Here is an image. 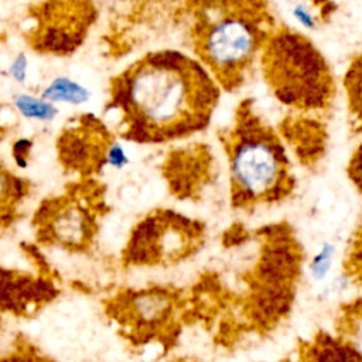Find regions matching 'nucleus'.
I'll return each instance as SVG.
<instances>
[{
  "label": "nucleus",
  "mask_w": 362,
  "mask_h": 362,
  "mask_svg": "<svg viewBox=\"0 0 362 362\" xmlns=\"http://www.w3.org/2000/svg\"><path fill=\"white\" fill-rule=\"evenodd\" d=\"M222 89L191 54L153 49L110 76L103 112L120 140L158 146L187 140L212 122Z\"/></svg>",
  "instance_id": "nucleus-1"
},
{
  "label": "nucleus",
  "mask_w": 362,
  "mask_h": 362,
  "mask_svg": "<svg viewBox=\"0 0 362 362\" xmlns=\"http://www.w3.org/2000/svg\"><path fill=\"white\" fill-rule=\"evenodd\" d=\"M175 21L184 41L221 89H242L280 24L272 0H182Z\"/></svg>",
  "instance_id": "nucleus-2"
},
{
  "label": "nucleus",
  "mask_w": 362,
  "mask_h": 362,
  "mask_svg": "<svg viewBox=\"0 0 362 362\" xmlns=\"http://www.w3.org/2000/svg\"><path fill=\"white\" fill-rule=\"evenodd\" d=\"M223 148L230 205L235 209H250L286 198L294 178L286 144L259 110L253 98L238 102L229 124L216 133Z\"/></svg>",
  "instance_id": "nucleus-3"
},
{
  "label": "nucleus",
  "mask_w": 362,
  "mask_h": 362,
  "mask_svg": "<svg viewBox=\"0 0 362 362\" xmlns=\"http://www.w3.org/2000/svg\"><path fill=\"white\" fill-rule=\"evenodd\" d=\"M259 69L270 93L291 112H324L337 98L338 83L325 55L310 37L286 23L267 40Z\"/></svg>",
  "instance_id": "nucleus-4"
},
{
  "label": "nucleus",
  "mask_w": 362,
  "mask_h": 362,
  "mask_svg": "<svg viewBox=\"0 0 362 362\" xmlns=\"http://www.w3.org/2000/svg\"><path fill=\"white\" fill-rule=\"evenodd\" d=\"M106 192L99 178H74L59 194L44 197L30 222L35 243L69 255L89 253L109 212Z\"/></svg>",
  "instance_id": "nucleus-5"
},
{
  "label": "nucleus",
  "mask_w": 362,
  "mask_h": 362,
  "mask_svg": "<svg viewBox=\"0 0 362 362\" xmlns=\"http://www.w3.org/2000/svg\"><path fill=\"white\" fill-rule=\"evenodd\" d=\"M206 228L201 219L173 208H153L130 228L120 250L122 269L174 267L201 250Z\"/></svg>",
  "instance_id": "nucleus-6"
},
{
  "label": "nucleus",
  "mask_w": 362,
  "mask_h": 362,
  "mask_svg": "<svg viewBox=\"0 0 362 362\" xmlns=\"http://www.w3.org/2000/svg\"><path fill=\"white\" fill-rule=\"evenodd\" d=\"M182 291L174 286L120 287L102 300L105 317L132 346L175 344L180 335Z\"/></svg>",
  "instance_id": "nucleus-7"
},
{
  "label": "nucleus",
  "mask_w": 362,
  "mask_h": 362,
  "mask_svg": "<svg viewBox=\"0 0 362 362\" xmlns=\"http://www.w3.org/2000/svg\"><path fill=\"white\" fill-rule=\"evenodd\" d=\"M98 18L95 0H37L24 13L21 37L38 55L68 58L86 42Z\"/></svg>",
  "instance_id": "nucleus-8"
},
{
  "label": "nucleus",
  "mask_w": 362,
  "mask_h": 362,
  "mask_svg": "<svg viewBox=\"0 0 362 362\" xmlns=\"http://www.w3.org/2000/svg\"><path fill=\"white\" fill-rule=\"evenodd\" d=\"M117 141L119 136L102 117L79 113L65 122L55 139L57 161L66 175L98 178L109 167Z\"/></svg>",
  "instance_id": "nucleus-9"
},
{
  "label": "nucleus",
  "mask_w": 362,
  "mask_h": 362,
  "mask_svg": "<svg viewBox=\"0 0 362 362\" xmlns=\"http://www.w3.org/2000/svg\"><path fill=\"white\" fill-rule=\"evenodd\" d=\"M35 267L27 270L0 263V317L28 320L38 315L62 293L59 279L37 243H28Z\"/></svg>",
  "instance_id": "nucleus-10"
},
{
  "label": "nucleus",
  "mask_w": 362,
  "mask_h": 362,
  "mask_svg": "<svg viewBox=\"0 0 362 362\" xmlns=\"http://www.w3.org/2000/svg\"><path fill=\"white\" fill-rule=\"evenodd\" d=\"M160 174L175 199L197 201L215 177V157L202 141L175 146L163 157Z\"/></svg>",
  "instance_id": "nucleus-11"
},
{
  "label": "nucleus",
  "mask_w": 362,
  "mask_h": 362,
  "mask_svg": "<svg viewBox=\"0 0 362 362\" xmlns=\"http://www.w3.org/2000/svg\"><path fill=\"white\" fill-rule=\"evenodd\" d=\"M33 192V181L17 174L0 157V236L20 222Z\"/></svg>",
  "instance_id": "nucleus-12"
},
{
  "label": "nucleus",
  "mask_w": 362,
  "mask_h": 362,
  "mask_svg": "<svg viewBox=\"0 0 362 362\" xmlns=\"http://www.w3.org/2000/svg\"><path fill=\"white\" fill-rule=\"evenodd\" d=\"M280 134L283 140L293 144L297 154L317 156L324 147L327 133L324 124L314 116L308 113L290 112L280 124Z\"/></svg>",
  "instance_id": "nucleus-13"
},
{
  "label": "nucleus",
  "mask_w": 362,
  "mask_h": 362,
  "mask_svg": "<svg viewBox=\"0 0 362 362\" xmlns=\"http://www.w3.org/2000/svg\"><path fill=\"white\" fill-rule=\"evenodd\" d=\"M301 362H362V354L349 342L320 332L301 346Z\"/></svg>",
  "instance_id": "nucleus-14"
},
{
  "label": "nucleus",
  "mask_w": 362,
  "mask_h": 362,
  "mask_svg": "<svg viewBox=\"0 0 362 362\" xmlns=\"http://www.w3.org/2000/svg\"><path fill=\"white\" fill-rule=\"evenodd\" d=\"M342 88L352 123L359 132H362V51L349 59L344 74Z\"/></svg>",
  "instance_id": "nucleus-15"
},
{
  "label": "nucleus",
  "mask_w": 362,
  "mask_h": 362,
  "mask_svg": "<svg viewBox=\"0 0 362 362\" xmlns=\"http://www.w3.org/2000/svg\"><path fill=\"white\" fill-rule=\"evenodd\" d=\"M40 96L52 103L82 105L89 99L90 93L79 82L68 76H57L41 90Z\"/></svg>",
  "instance_id": "nucleus-16"
},
{
  "label": "nucleus",
  "mask_w": 362,
  "mask_h": 362,
  "mask_svg": "<svg viewBox=\"0 0 362 362\" xmlns=\"http://www.w3.org/2000/svg\"><path fill=\"white\" fill-rule=\"evenodd\" d=\"M8 345L7 351L0 355V362H57L23 332L16 334Z\"/></svg>",
  "instance_id": "nucleus-17"
},
{
  "label": "nucleus",
  "mask_w": 362,
  "mask_h": 362,
  "mask_svg": "<svg viewBox=\"0 0 362 362\" xmlns=\"http://www.w3.org/2000/svg\"><path fill=\"white\" fill-rule=\"evenodd\" d=\"M13 102H14L16 112L20 116L30 119V120L52 122L59 113V109L55 106V103H52L41 96L20 93L14 98Z\"/></svg>",
  "instance_id": "nucleus-18"
},
{
  "label": "nucleus",
  "mask_w": 362,
  "mask_h": 362,
  "mask_svg": "<svg viewBox=\"0 0 362 362\" xmlns=\"http://www.w3.org/2000/svg\"><path fill=\"white\" fill-rule=\"evenodd\" d=\"M34 144H35L34 139L25 137V136L16 137L11 141L10 156H11V160H13L16 168H18V170L28 168V165L31 163V156H33Z\"/></svg>",
  "instance_id": "nucleus-19"
},
{
  "label": "nucleus",
  "mask_w": 362,
  "mask_h": 362,
  "mask_svg": "<svg viewBox=\"0 0 362 362\" xmlns=\"http://www.w3.org/2000/svg\"><path fill=\"white\" fill-rule=\"evenodd\" d=\"M348 177L362 194V141L356 146L348 161Z\"/></svg>",
  "instance_id": "nucleus-20"
},
{
  "label": "nucleus",
  "mask_w": 362,
  "mask_h": 362,
  "mask_svg": "<svg viewBox=\"0 0 362 362\" xmlns=\"http://www.w3.org/2000/svg\"><path fill=\"white\" fill-rule=\"evenodd\" d=\"M14 110L6 103H0V141H3L18 124V113Z\"/></svg>",
  "instance_id": "nucleus-21"
},
{
  "label": "nucleus",
  "mask_w": 362,
  "mask_h": 362,
  "mask_svg": "<svg viewBox=\"0 0 362 362\" xmlns=\"http://www.w3.org/2000/svg\"><path fill=\"white\" fill-rule=\"evenodd\" d=\"M27 66H28V59L24 52H20L11 61L8 66V74L16 82H24L27 76Z\"/></svg>",
  "instance_id": "nucleus-22"
}]
</instances>
